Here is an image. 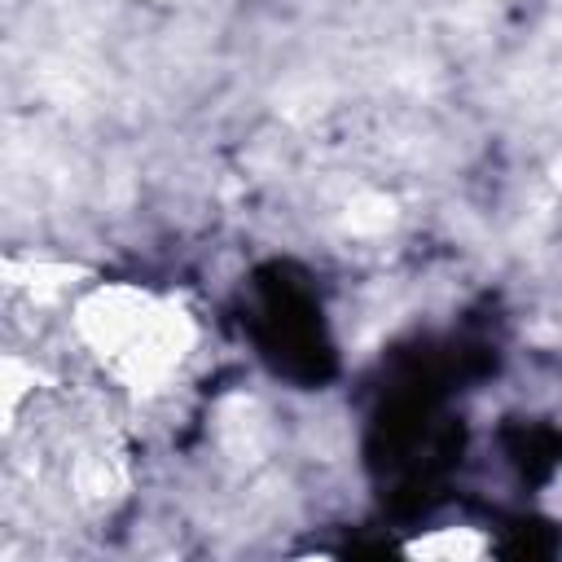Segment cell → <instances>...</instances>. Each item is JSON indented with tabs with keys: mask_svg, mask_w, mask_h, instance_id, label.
Segmentation results:
<instances>
[{
	"mask_svg": "<svg viewBox=\"0 0 562 562\" xmlns=\"http://www.w3.org/2000/svg\"><path fill=\"white\" fill-rule=\"evenodd\" d=\"M75 329L132 391H158L171 382L198 338L184 307L123 281L88 290L75 303Z\"/></svg>",
	"mask_w": 562,
	"mask_h": 562,
	"instance_id": "1",
	"label": "cell"
},
{
	"mask_svg": "<svg viewBox=\"0 0 562 562\" xmlns=\"http://www.w3.org/2000/svg\"><path fill=\"white\" fill-rule=\"evenodd\" d=\"M413 558H435V562H470L487 553V540L474 527H435L408 544Z\"/></svg>",
	"mask_w": 562,
	"mask_h": 562,
	"instance_id": "2",
	"label": "cell"
}]
</instances>
